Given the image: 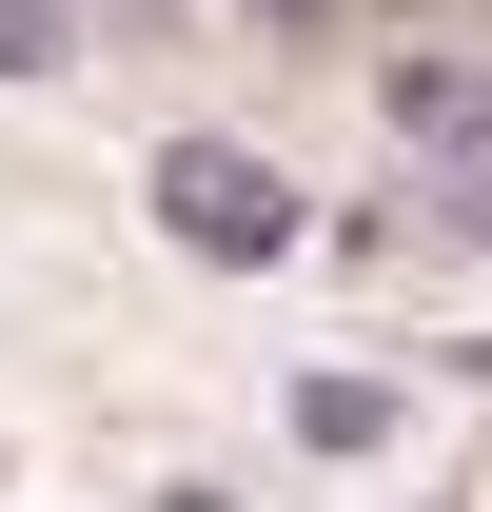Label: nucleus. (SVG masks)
<instances>
[{
	"label": "nucleus",
	"instance_id": "f03ea898",
	"mask_svg": "<svg viewBox=\"0 0 492 512\" xmlns=\"http://www.w3.org/2000/svg\"><path fill=\"white\" fill-rule=\"evenodd\" d=\"M374 119L433 178H492V40H374Z\"/></svg>",
	"mask_w": 492,
	"mask_h": 512
},
{
	"label": "nucleus",
	"instance_id": "20e7f679",
	"mask_svg": "<svg viewBox=\"0 0 492 512\" xmlns=\"http://www.w3.org/2000/svg\"><path fill=\"white\" fill-rule=\"evenodd\" d=\"M79 60V0H0V79H60Z\"/></svg>",
	"mask_w": 492,
	"mask_h": 512
},
{
	"label": "nucleus",
	"instance_id": "7ed1b4c3",
	"mask_svg": "<svg viewBox=\"0 0 492 512\" xmlns=\"http://www.w3.org/2000/svg\"><path fill=\"white\" fill-rule=\"evenodd\" d=\"M296 434L315 453H374V434H394V375H296Z\"/></svg>",
	"mask_w": 492,
	"mask_h": 512
},
{
	"label": "nucleus",
	"instance_id": "f257e3e1",
	"mask_svg": "<svg viewBox=\"0 0 492 512\" xmlns=\"http://www.w3.org/2000/svg\"><path fill=\"white\" fill-rule=\"evenodd\" d=\"M158 237L217 256V276H256V256H296L315 217H296V178H276V158H237V138H158Z\"/></svg>",
	"mask_w": 492,
	"mask_h": 512
}]
</instances>
